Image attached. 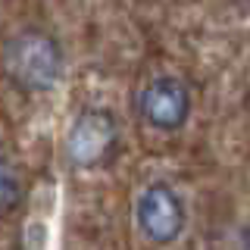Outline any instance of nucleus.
<instances>
[{"label": "nucleus", "mask_w": 250, "mask_h": 250, "mask_svg": "<svg viewBox=\"0 0 250 250\" xmlns=\"http://www.w3.org/2000/svg\"><path fill=\"white\" fill-rule=\"evenodd\" d=\"M0 203H3V213H13L22 203V178L16 175V169L6 160L0 166Z\"/></svg>", "instance_id": "5"}, {"label": "nucleus", "mask_w": 250, "mask_h": 250, "mask_svg": "<svg viewBox=\"0 0 250 250\" xmlns=\"http://www.w3.org/2000/svg\"><path fill=\"white\" fill-rule=\"evenodd\" d=\"M116 147H119V125H116L113 113H106V109L78 113L66 138L69 163H75L78 169H97L116 153Z\"/></svg>", "instance_id": "3"}, {"label": "nucleus", "mask_w": 250, "mask_h": 250, "mask_svg": "<svg viewBox=\"0 0 250 250\" xmlns=\"http://www.w3.org/2000/svg\"><path fill=\"white\" fill-rule=\"evenodd\" d=\"M6 75L22 91H50L62 75V50L44 31H19L6 41L3 50Z\"/></svg>", "instance_id": "1"}, {"label": "nucleus", "mask_w": 250, "mask_h": 250, "mask_svg": "<svg viewBox=\"0 0 250 250\" xmlns=\"http://www.w3.org/2000/svg\"><path fill=\"white\" fill-rule=\"evenodd\" d=\"M138 116L156 131H178L191 116V91L182 78L160 75L138 94Z\"/></svg>", "instance_id": "4"}, {"label": "nucleus", "mask_w": 250, "mask_h": 250, "mask_svg": "<svg viewBox=\"0 0 250 250\" xmlns=\"http://www.w3.org/2000/svg\"><path fill=\"white\" fill-rule=\"evenodd\" d=\"M188 222L185 200L178 197V191L166 182H150L144 191L138 194L135 203V225L141 238L150 241L153 247H169L182 238Z\"/></svg>", "instance_id": "2"}]
</instances>
